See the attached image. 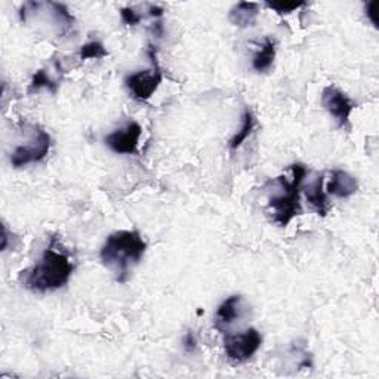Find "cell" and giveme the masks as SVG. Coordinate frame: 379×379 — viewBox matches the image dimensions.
<instances>
[{
  "label": "cell",
  "mask_w": 379,
  "mask_h": 379,
  "mask_svg": "<svg viewBox=\"0 0 379 379\" xmlns=\"http://www.w3.org/2000/svg\"><path fill=\"white\" fill-rule=\"evenodd\" d=\"M147 243L138 231L120 230L107 237L99 252L102 264L111 270L119 283H125L129 271L135 267L146 254Z\"/></svg>",
  "instance_id": "1"
},
{
  "label": "cell",
  "mask_w": 379,
  "mask_h": 379,
  "mask_svg": "<svg viewBox=\"0 0 379 379\" xmlns=\"http://www.w3.org/2000/svg\"><path fill=\"white\" fill-rule=\"evenodd\" d=\"M73 270L74 266L69 255L57 252L54 247L49 246L41 261L33 268L25 271L24 286L39 294L57 291L69 283Z\"/></svg>",
  "instance_id": "2"
},
{
  "label": "cell",
  "mask_w": 379,
  "mask_h": 379,
  "mask_svg": "<svg viewBox=\"0 0 379 379\" xmlns=\"http://www.w3.org/2000/svg\"><path fill=\"white\" fill-rule=\"evenodd\" d=\"M294 179L292 182H287L284 177H279L277 182L284 190L283 194L276 195V198L270 199V209L273 211V221L280 227H286L289 222L303 214V206H301V188H303V182L307 177V169L304 165L295 163L291 166Z\"/></svg>",
  "instance_id": "3"
},
{
  "label": "cell",
  "mask_w": 379,
  "mask_h": 379,
  "mask_svg": "<svg viewBox=\"0 0 379 379\" xmlns=\"http://www.w3.org/2000/svg\"><path fill=\"white\" fill-rule=\"evenodd\" d=\"M149 57L153 64L151 70L129 74L125 79L126 88L130 90V94H132L137 101L150 99L163 81V73L158 61V50H156V46L149 45Z\"/></svg>",
  "instance_id": "4"
},
{
  "label": "cell",
  "mask_w": 379,
  "mask_h": 379,
  "mask_svg": "<svg viewBox=\"0 0 379 379\" xmlns=\"http://www.w3.org/2000/svg\"><path fill=\"white\" fill-rule=\"evenodd\" d=\"M263 344L261 333L249 328L242 333H226L224 336V350L226 356L233 363H244L249 360Z\"/></svg>",
  "instance_id": "5"
},
{
  "label": "cell",
  "mask_w": 379,
  "mask_h": 379,
  "mask_svg": "<svg viewBox=\"0 0 379 379\" xmlns=\"http://www.w3.org/2000/svg\"><path fill=\"white\" fill-rule=\"evenodd\" d=\"M50 149V137L42 128H34V138L27 146H20L11 156V163L14 167L27 166L29 163L42 162Z\"/></svg>",
  "instance_id": "6"
},
{
  "label": "cell",
  "mask_w": 379,
  "mask_h": 379,
  "mask_svg": "<svg viewBox=\"0 0 379 379\" xmlns=\"http://www.w3.org/2000/svg\"><path fill=\"white\" fill-rule=\"evenodd\" d=\"M322 106L341 128H350V116L354 110V102H352L341 89L335 86H326L322 92Z\"/></svg>",
  "instance_id": "7"
},
{
  "label": "cell",
  "mask_w": 379,
  "mask_h": 379,
  "mask_svg": "<svg viewBox=\"0 0 379 379\" xmlns=\"http://www.w3.org/2000/svg\"><path fill=\"white\" fill-rule=\"evenodd\" d=\"M141 138V126L137 122H129L125 128L114 130L106 137V144L117 154H135Z\"/></svg>",
  "instance_id": "8"
},
{
  "label": "cell",
  "mask_w": 379,
  "mask_h": 379,
  "mask_svg": "<svg viewBox=\"0 0 379 379\" xmlns=\"http://www.w3.org/2000/svg\"><path fill=\"white\" fill-rule=\"evenodd\" d=\"M242 301L243 298L240 295H233L218 307L215 316V329H218L221 333L228 332L230 324L242 316Z\"/></svg>",
  "instance_id": "9"
},
{
  "label": "cell",
  "mask_w": 379,
  "mask_h": 379,
  "mask_svg": "<svg viewBox=\"0 0 379 379\" xmlns=\"http://www.w3.org/2000/svg\"><path fill=\"white\" fill-rule=\"evenodd\" d=\"M359 190V182L354 177H351L348 172L336 169L332 172L331 179L326 186V193L335 195L339 199H347Z\"/></svg>",
  "instance_id": "10"
},
{
  "label": "cell",
  "mask_w": 379,
  "mask_h": 379,
  "mask_svg": "<svg viewBox=\"0 0 379 379\" xmlns=\"http://www.w3.org/2000/svg\"><path fill=\"white\" fill-rule=\"evenodd\" d=\"M258 4H251V2H240L236 6H234L230 11V22L233 25H237V27H249V25H254L258 18Z\"/></svg>",
  "instance_id": "11"
},
{
  "label": "cell",
  "mask_w": 379,
  "mask_h": 379,
  "mask_svg": "<svg viewBox=\"0 0 379 379\" xmlns=\"http://www.w3.org/2000/svg\"><path fill=\"white\" fill-rule=\"evenodd\" d=\"M305 195L310 205L316 209V212L320 216L328 215L329 205H328V198H326V191L323 190V175L317 177L315 182H311L305 190Z\"/></svg>",
  "instance_id": "12"
},
{
  "label": "cell",
  "mask_w": 379,
  "mask_h": 379,
  "mask_svg": "<svg viewBox=\"0 0 379 379\" xmlns=\"http://www.w3.org/2000/svg\"><path fill=\"white\" fill-rule=\"evenodd\" d=\"M274 58H276V41L267 37L252 60V67L258 73H264L271 69Z\"/></svg>",
  "instance_id": "13"
},
{
  "label": "cell",
  "mask_w": 379,
  "mask_h": 379,
  "mask_svg": "<svg viewBox=\"0 0 379 379\" xmlns=\"http://www.w3.org/2000/svg\"><path fill=\"white\" fill-rule=\"evenodd\" d=\"M242 119L243 120H242L240 130L228 142V147L231 150H237L242 146V144L247 139V137L252 134V130L255 128V117H254V114H252V111L249 109H246Z\"/></svg>",
  "instance_id": "14"
},
{
  "label": "cell",
  "mask_w": 379,
  "mask_h": 379,
  "mask_svg": "<svg viewBox=\"0 0 379 379\" xmlns=\"http://www.w3.org/2000/svg\"><path fill=\"white\" fill-rule=\"evenodd\" d=\"M42 88H46L50 94H57L58 83L52 81L45 70H37L32 79L29 92H37V90H41Z\"/></svg>",
  "instance_id": "15"
},
{
  "label": "cell",
  "mask_w": 379,
  "mask_h": 379,
  "mask_svg": "<svg viewBox=\"0 0 379 379\" xmlns=\"http://www.w3.org/2000/svg\"><path fill=\"white\" fill-rule=\"evenodd\" d=\"M109 55L107 49L104 48L101 42L92 41L88 42L81 48V60H99V58H106Z\"/></svg>",
  "instance_id": "16"
},
{
  "label": "cell",
  "mask_w": 379,
  "mask_h": 379,
  "mask_svg": "<svg viewBox=\"0 0 379 379\" xmlns=\"http://www.w3.org/2000/svg\"><path fill=\"white\" fill-rule=\"evenodd\" d=\"M266 5L270 9L276 11L277 14L283 15V14H291V12L303 8L305 5V2H267Z\"/></svg>",
  "instance_id": "17"
},
{
  "label": "cell",
  "mask_w": 379,
  "mask_h": 379,
  "mask_svg": "<svg viewBox=\"0 0 379 379\" xmlns=\"http://www.w3.org/2000/svg\"><path fill=\"white\" fill-rule=\"evenodd\" d=\"M120 17H122V21L126 25H130V27H132V25L139 24V21H141V15H138L132 8H122Z\"/></svg>",
  "instance_id": "18"
},
{
  "label": "cell",
  "mask_w": 379,
  "mask_h": 379,
  "mask_svg": "<svg viewBox=\"0 0 379 379\" xmlns=\"http://www.w3.org/2000/svg\"><path fill=\"white\" fill-rule=\"evenodd\" d=\"M182 345H184V350L187 352H194L195 348H198V339H195V336L191 331H188L184 335V338H182Z\"/></svg>",
  "instance_id": "19"
},
{
  "label": "cell",
  "mask_w": 379,
  "mask_h": 379,
  "mask_svg": "<svg viewBox=\"0 0 379 379\" xmlns=\"http://www.w3.org/2000/svg\"><path fill=\"white\" fill-rule=\"evenodd\" d=\"M376 8H378V4L376 2H369L368 5H366V15H368V18L371 20V22L375 25V27H378Z\"/></svg>",
  "instance_id": "20"
},
{
  "label": "cell",
  "mask_w": 379,
  "mask_h": 379,
  "mask_svg": "<svg viewBox=\"0 0 379 379\" xmlns=\"http://www.w3.org/2000/svg\"><path fill=\"white\" fill-rule=\"evenodd\" d=\"M163 9L159 6H150V15L154 18H160L163 15Z\"/></svg>",
  "instance_id": "21"
}]
</instances>
